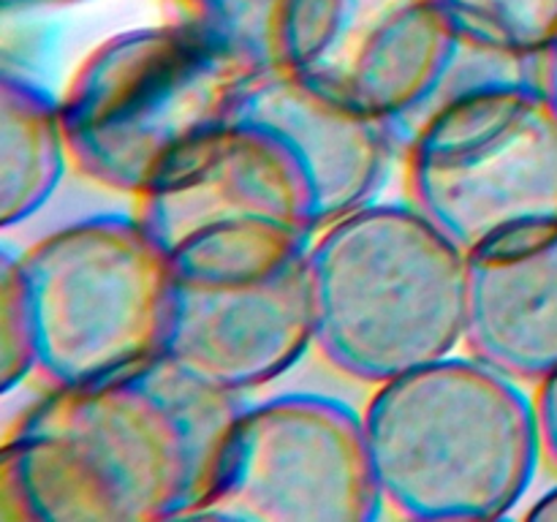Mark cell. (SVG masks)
Segmentation results:
<instances>
[{"label":"cell","mask_w":557,"mask_h":522,"mask_svg":"<svg viewBox=\"0 0 557 522\" xmlns=\"http://www.w3.org/2000/svg\"><path fill=\"white\" fill-rule=\"evenodd\" d=\"M243 408L161 353L114 378L44 389L0 444V520H190Z\"/></svg>","instance_id":"obj_1"},{"label":"cell","mask_w":557,"mask_h":522,"mask_svg":"<svg viewBox=\"0 0 557 522\" xmlns=\"http://www.w3.org/2000/svg\"><path fill=\"white\" fill-rule=\"evenodd\" d=\"M362 419L384 509L406 520L509 517L544 460L533 395L471 353L373 386Z\"/></svg>","instance_id":"obj_2"},{"label":"cell","mask_w":557,"mask_h":522,"mask_svg":"<svg viewBox=\"0 0 557 522\" xmlns=\"http://www.w3.org/2000/svg\"><path fill=\"white\" fill-rule=\"evenodd\" d=\"M313 348L379 386L462 348L468 256L411 201H370L319 228L305 250Z\"/></svg>","instance_id":"obj_3"},{"label":"cell","mask_w":557,"mask_h":522,"mask_svg":"<svg viewBox=\"0 0 557 522\" xmlns=\"http://www.w3.org/2000/svg\"><path fill=\"white\" fill-rule=\"evenodd\" d=\"M397 152L406 201L466 256L557 232V112L536 74L449 92Z\"/></svg>","instance_id":"obj_4"},{"label":"cell","mask_w":557,"mask_h":522,"mask_svg":"<svg viewBox=\"0 0 557 522\" xmlns=\"http://www.w3.org/2000/svg\"><path fill=\"white\" fill-rule=\"evenodd\" d=\"M250 79L174 20L114 33L82 58L60 96L71 169L136 199L232 117Z\"/></svg>","instance_id":"obj_5"},{"label":"cell","mask_w":557,"mask_h":522,"mask_svg":"<svg viewBox=\"0 0 557 522\" xmlns=\"http://www.w3.org/2000/svg\"><path fill=\"white\" fill-rule=\"evenodd\" d=\"M44 389L131 373L161 353L174 272L131 215H92L20 250Z\"/></svg>","instance_id":"obj_6"},{"label":"cell","mask_w":557,"mask_h":522,"mask_svg":"<svg viewBox=\"0 0 557 522\" xmlns=\"http://www.w3.org/2000/svg\"><path fill=\"white\" fill-rule=\"evenodd\" d=\"M177 277H261L319 232L302 172L264 130L228 117L134 199Z\"/></svg>","instance_id":"obj_7"},{"label":"cell","mask_w":557,"mask_h":522,"mask_svg":"<svg viewBox=\"0 0 557 522\" xmlns=\"http://www.w3.org/2000/svg\"><path fill=\"white\" fill-rule=\"evenodd\" d=\"M381 511L362 411L299 391L243 408L196 517L370 522Z\"/></svg>","instance_id":"obj_8"},{"label":"cell","mask_w":557,"mask_h":522,"mask_svg":"<svg viewBox=\"0 0 557 522\" xmlns=\"http://www.w3.org/2000/svg\"><path fill=\"white\" fill-rule=\"evenodd\" d=\"M457 49L460 36L433 0H302L281 74L384 123L397 145Z\"/></svg>","instance_id":"obj_9"},{"label":"cell","mask_w":557,"mask_h":522,"mask_svg":"<svg viewBox=\"0 0 557 522\" xmlns=\"http://www.w3.org/2000/svg\"><path fill=\"white\" fill-rule=\"evenodd\" d=\"M313 348L305 256L261 277L174 275L161 357L218 389H261Z\"/></svg>","instance_id":"obj_10"},{"label":"cell","mask_w":557,"mask_h":522,"mask_svg":"<svg viewBox=\"0 0 557 522\" xmlns=\"http://www.w3.org/2000/svg\"><path fill=\"white\" fill-rule=\"evenodd\" d=\"M232 120L264 130L286 150L308 183L319 228L375 201L397 152L384 123L292 74L250 79L234 101Z\"/></svg>","instance_id":"obj_11"},{"label":"cell","mask_w":557,"mask_h":522,"mask_svg":"<svg viewBox=\"0 0 557 522\" xmlns=\"http://www.w3.org/2000/svg\"><path fill=\"white\" fill-rule=\"evenodd\" d=\"M466 353L522 386L557 370V232L468 256Z\"/></svg>","instance_id":"obj_12"},{"label":"cell","mask_w":557,"mask_h":522,"mask_svg":"<svg viewBox=\"0 0 557 522\" xmlns=\"http://www.w3.org/2000/svg\"><path fill=\"white\" fill-rule=\"evenodd\" d=\"M71 169L60 98L5 65L0 79V226L36 215Z\"/></svg>","instance_id":"obj_13"},{"label":"cell","mask_w":557,"mask_h":522,"mask_svg":"<svg viewBox=\"0 0 557 522\" xmlns=\"http://www.w3.org/2000/svg\"><path fill=\"white\" fill-rule=\"evenodd\" d=\"M172 16L245 74H281L286 36L302 0H166Z\"/></svg>","instance_id":"obj_14"},{"label":"cell","mask_w":557,"mask_h":522,"mask_svg":"<svg viewBox=\"0 0 557 522\" xmlns=\"http://www.w3.org/2000/svg\"><path fill=\"white\" fill-rule=\"evenodd\" d=\"M457 36L476 47L539 60L557 38V0H433Z\"/></svg>","instance_id":"obj_15"},{"label":"cell","mask_w":557,"mask_h":522,"mask_svg":"<svg viewBox=\"0 0 557 522\" xmlns=\"http://www.w3.org/2000/svg\"><path fill=\"white\" fill-rule=\"evenodd\" d=\"M36 375V315L20 253H0V389L9 395Z\"/></svg>","instance_id":"obj_16"},{"label":"cell","mask_w":557,"mask_h":522,"mask_svg":"<svg viewBox=\"0 0 557 522\" xmlns=\"http://www.w3.org/2000/svg\"><path fill=\"white\" fill-rule=\"evenodd\" d=\"M533 406H536L544 460L557 471V370L533 386Z\"/></svg>","instance_id":"obj_17"},{"label":"cell","mask_w":557,"mask_h":522,"mask_svg":"<svg viewBox=\"0 0 557 522\" xmlns=\"http://www.w3.org/2000/svg\"><path fill=\"white\" fill-rule=\"evenodd\" d=\"M536 82L557 112V38L544 49L542 58L536 60Z\"/></svg>","instance_id":"obj_18"},{"label":"cell","mask_w":557,"mask_h":522,"mask_svg":"<svg viewBox=\"0 0 557 522\" xmlns=\"http://www.w3.org/2000/svg\"><path fill=\"white\" fill-rule=\"evenodd\" d=\"M525 520H533V522L555 520L557 522V484H555V487H549L547 493L539 495L536 500H533L531 509L525 511Z\"/></svg>","instance_id":"obj_19"},{"label":"cell","mask_w":557,"mask_h":522,"mask_svg":"<svg viewBox=\"0 0 557 522\" xmlns=\"http://www.w3.org/2000/svg\"><path fill=\"white\" fill-rule=\"evenodd\" d=\"M9 3H14V0H9ZM22 3H27V0H22Z\"/></svg>","instance_id":"obj_20"}]
</instances>
